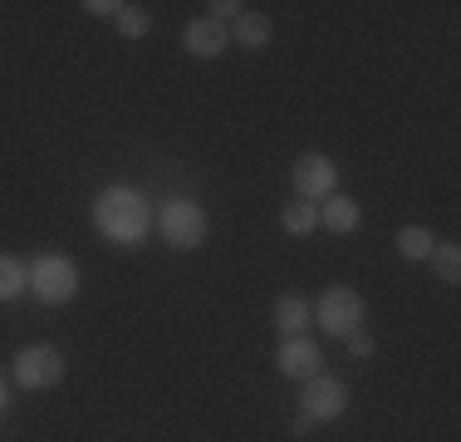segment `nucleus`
I'll list each match as a JSON object with an SVG mask.
<instances>
[{"label":"nucleus","mask_w":461,"mask_h":442,"mask_svg":"<svg viewBox=\"0 0 461 442\" xmlns=\"http://www.w3.org/2000/svg\"><path fill=\"white\" fill-rule=\"evenodd\" d=\"M94 226L104 231L113 246H138L152 231V207L142 202L133 187H104L94 202Z\"/></svg>","instance_id":"f257e3e1"},{"label":"nucleus","mask_w":461,"mask_h":442,"mask_svg":"<svg viewBox=\"0 0 461 442\" xmlns=\"http://www.w3.org/2000/svg\"><path fill=\"white\" fill-rule=\"evenodd\" d=\"M152 226H158V236L167 241L172 251H196L206 241V212L192 202V197H172V202H162V212L152 216Z\"/></svg>","instance_id":"f03ea898"},{"label":"nucleus","mask_w":461,"mask_h":442,"mask_svg":"<svg viewBox=\"0 0 461 442\" xmlns=\"http://www.w3.org/2000/svg\"><path fill=\"white\" fill-rule=\"evenodd\" d=\"M30 290H35L40 305H69L79 295V265L59 251H45L35 265H30Z\"/></svg>","instance_id":"7ed1b4c3"},{"label":"nucleus","mask_w":461,"mask_h":442,"mask_svg":"<svg viewBox=\"0 0 461 442\" xmlns=\"http://www.w3.org/2000/svg\"><path fill=\"white\" fill-rule=\"evenodd\" d=\"M314 319H320L324 335L348 339L354 329H364V300H358V290H348V285H329L320 300H314Z\"/></svg>","instance_id":"20e7f679"},{"label":"nucleus","mask_w":461,"mask_h":442,"mask_svg":"<svg viewBox=\"0 0 461 442\" xmlns=\"http://www.w3.org/2000/svg\"><path fill=\"white\" fill-rule=\"evenodd\" d=\"M10 373H15L20 389H54L64 379V359L54 345H25L10 364Z\"/></svg>","instance_id":"39448f33"},{"label":"nucleus","mask_w":461,"mask_h":442,"mask_svg":"<svg viewBox=\"0 0 461 442\" xmlns=\"http://www.w3.org/2000/svg\"><path fill=\"white\" fill-rule=\"evenodd\" d=\"M300 408H304L310 423H334V418H344V408H348L344 379H334V373H314V379H304Z\"/></svg>","instance_id":"423d86ee"},{"label":"nucleus","mask_w":461,"mask_h":442,"mask_svg":"<svg viewBox=\"0 0 461 442\" xmlns=\"http://www.w3.org/2000/svg\"><path fill=\"white\" fill-rule=\"evenodd\" d=\"M334 182H339V172L324 152H304V158L294 162V192H300V202L320 207L324 197H334Z\"/></svg>","instance_id":"0eeeda50"},{"label":"nucleus","mask_w":461,"mask_h":442,"mask_svg":"<svg viewBox=\"0 0 461 442\" xmlns=\"http://www.w3.org/2000/svg\"><path fill=\"white\" fill-rule=\"evenodd\" d=\"M276 369L285 373V379H314V373H324V349L314 345V339H304V335H290L280 345L276 354Z\"/></svg>","instance_id":"6e6552de"},{"label":"nucleus","mask_w":461,"mask_h":442,"mask_svg":"<svg viewBox=\"0 0 461 442\" xmlns=\"http://www.w3.org/2000/svg\"><path fill=\"white\" fill-rule=\"evenodd\" d=\"M182 44L196 54V60H216V54L230 44V30L221 25V20H212V15H202V20H192V25L182 30Z\"/></svg>","instance_id":"1a4fd4ad"},{"label":"nucleus","mask_w":461,"mask_h":442,"mask_svg":"<svg viewBox=\"0 0 461 442\" xmlns=\"http://www.w3.org/2000/svg\"><path fill=\"white\" fill-rule=\"evenodd\" d=\"M304 325H314V305L304 300V295H280L276 300V329L290 339V335H304Z\"/></svg>","instance_id":"9d476101"},{"label":"nucleus","mask_w":461,"mask_h":442,"mask_svg":"<svg viewBox=\"0 0 461 442\" xmlns=\"http://www.w3.org/2000/svg\"><path fill=\"white\" fill-rule=\"evenodd\" d=\"M226 30H230V40H236L240 50H260V44H270V35H276V25H270L260 10H246V15H236Z\"/></svg>","instance_id":"9b49d317"},{"label":"nucleus","mask_w":461,"mask_h":442,"mask_svg":"<svg viewBox=\"0 0 461 442\" xmlns=\"http://www.w3.org/2000/svg\"><path fill=\"white\" fill-rule=\"evenodd\" d=\"M358 202L354 197H324V207H320V226H329L334 236H348V231L358 226Z\"/></svg>","instance_id":"f8f14e48"},{"label":"nucleus","mask_w":461,"mask_h":442,"mask_svg":"<svg viewBox=\"0 0 461 442\" xmlns=\"http://www.w3.org/2000/svg\"><path fill=\"white\" fill-rule=\"evenodd\" d=\"M398 251H402L408 261H432L437 241H432V231H427V226H402V231H398Z\"/></svg>","instance_id":"ddd939ff"},{"label":"nucleus","mask_w":461,"mask_h":442,"mask_svg":"<svg viewBox=\"0 0 461 442\" xmlns=\"http://www.w3.org/2000/svg\"><path fill=\"white\" fill-rule=\"evenodd\" d=\"M280 226L290 231V236H310V231L320 226V207H314V202H294V207H285V212H280Z\"/></svg>","instance_id":"4468645a"},{"label":"nucleus","mask_w":461,"mask_h":442,"mask_svg":"<svg viewBox=\"0 0 461 442\" xmlns=\"http://www.w3.org/2000/svg\"><path fill=\"white\" fill-rule=\"evenodd\" d=\"M20 290H30V271L15 256H0V305L15 300Z\"/></svg>","instance_id":"2eb2a0df"},{"label":"nucleus","mask_w":461,"mask_h":442,"mask_svg":"<svg viewBox=\"0 0 461 442\" xmlns=\"http://www.w3.org/2000/svg\"><path fill=\"white\" fill-rule=\"evenodd\" d=\"M113 25H118V35H128V40H142L152 30V15L142 5H118L113 10Z\"/></svg>","instance_id":"dca6fc26"},{"label":"nucleus","mask_w":461,"mask_h":442,"mask_svg":"<svg viewBox=\"0 0 461 442\" xmlns=\"http://www.w3.org/2000/svg\"><path fill=\"white\" fill-rule=\"evenodd\" d=\"M432 265H437V275H442V285H456L461 281V251L452 246V241L432 251Z\"/></svg>","instance_id":"f3484780"},{"label":"nucleus","mask_w":461,"mask_h":442,"mask_svg":"<svg viewBox=\"0 0 461 442\" xmlns=\"http://www.w3.org/2000/svg\"><path fill=\"white\" fill-rule=\"evenodd\" d=\"M206 10H212V20H221V25H226V20H236V15H246L240 0H216V5H206Z\"/></svg>","instance_id":"a211bd4d"},{"label":"nucleus","mask_w":461,"mask_h":442,"mask_svg":"<svg viewBox=\"0 0 461 442\" xmlns=\"http://www.w3.org/2000/svg\"><path fill=\"white\" fill-rule=\"evenodd\" d=\"M348 354H354V359H368V354H373V339L364 335V329H354V335H348Z\"/></svg>","instance_id":"6ab92c4d"},{"label":"nucleus","mask_w":461,"mask_h":442,"mask_svg":"<svg viewBox=\"0 0 461 442\" xmlns=\"http://www.w3.org/2000/svg\"><path fill=\"white\" fill-rule=\"evenodd\" d=\"M84 10H89V15H108V20H113V0H89V5H84Z\"/></svg>","instance_id":"aec40b11"},{"label":"nucleus","mask_w":461,"mask_h":442,"mask_svg":"<svg viewBox=\"0 0 461 442\" xmlns=\"http://www.w3.org/2000/svg\"><path fill=\"white\" fill-rule=\"evenodd\" d=\"M5 403H10V389H5V379H0V413H5Z\"/></svg>","instance_id":"412c9836"}]
</instances>
